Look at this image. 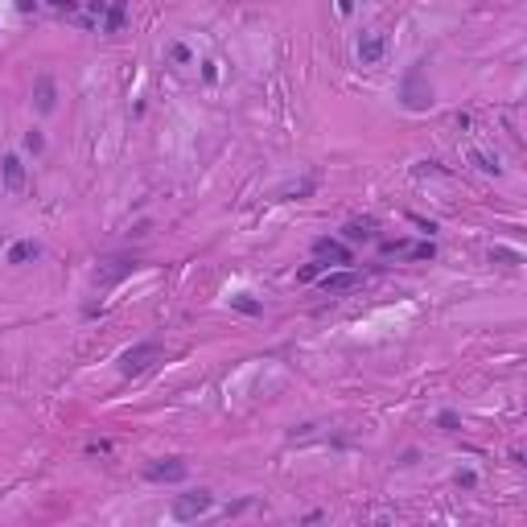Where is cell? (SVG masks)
Returning <instances> with one entry per match:
<instances>
[{
  "label": "cell",
  "mask_w": 527,
  "mask_h": 527,
  "mask_svg": "<svg viewBox=\"0 0 527 527\" xmlns=\"http://www.w3.org/2000/svg\"><path fill=\"white\" fill-rule=\"evenodd\" d=\"M400 95H404V107H408V112H429L432 107V87L425 82V62H416L408 75H404V91H400Z\"/></svg>",
  "instance_id": "6da1fadb"
},
{
  "label": "cell",
  "mask_w": 527,
  "mask_h": 527,
  "mask_svg": "<svg viewBox=\"0 0 527 527\" xmlns=\"http://www.w3.org/2000/svg\"><path fill=\"white\" fill-rule=\"evenodd\" d=\"M156 358H161V342H137L132 351H124V358H119V375H128V379L144 375Z\"/></svg>",
  "instance_id": "7a4b0ae2"
},
{
  "label": "cell",
  "mask_w": 527,
  "mask_h": 527,
  "mask_svg": "<svg viewBox=\"0 0 527 527\" xmlns=\"http://www.w3.org/2000/svg\"><path fill=\"white\" fill-rule=\"evenodd\" d=\"M211 507H215V494L211 490H190V494H177L174 499V519L177 523H190L198 515H206Z\"/></svg>",
  "instance_id": "3957f363"
},
{
  "label": "cell",
  "mask_w": 527,
  "mask_h": 527,
  "mask_svg": "<svg viewBox=\"0 0 527 527\" xmlns=\"http://www.w3.org/2000/svg\"><path fill=\"white\" fill-rule=\"evenodd\" d=\"M186 474H190V466H186V462H177V457L153 462V466L144 469V478H149V482H186Z\"/></svg>",
  "instance_id": "277c9868"
},
{
  "label": "cell",
  "mask_w": 527,
  "mask_h": 527,
  "mask_svg": "<svg viewBox=\"0 0 527 527\" xmlns=\"http://www.w3.org/2000/svg\"><path fill=\"white\" fill-rule=\"evenodd\" d=\"M354 289H363V272H351V268H342V272H326L321 276V293H354Z\"/></svg>",
  "instance_id": "5b68a950"
},
{
  "label": "cell",
  "mask_w": 527,
  "mask_h": 527,
  "mask_svg": "<svg viewBox=\"0 0 527 527\" xmlns=\"http://www.w3.org/2000/svg\"><path fill=\"white\" fill-rule=\"evenodd\" d=\"M383 54H388V38H383V33H367V38H358V62H363V66L383 62Z\"/></svg>",
  "instance_id": "8992f818"
},
{
  "label": "cell",
  "mask_w": 527,
  "mask_h": 527,
  "mask_svg": "<svg viewBox=\"0 0 527 527\" xmlns=\"http://www.w3.org/2000/svg\"><path fill=\"white\" fill-rule=\"evenodd\" d=\"M313 255H317V260H326V264H351V260H354L351 247H346V243H338V239H317V243H313Z\"/></svg>",
  "instance_id": "52a82bcc"
},
{
  "label": "cell",
  "mask_w": 527,
  "mask_h": 527,
  "mask_svg": "<svg viewBox=\"0 0 527 527\" xmlns=\"http://www.w3.org/2000/svg\"><path fill=\"white\" fill-rule=\"evenodd\" d=\"M0 174H4V186H9V190H21V186H25V165H21V156H4V161H0Z\"/></svg>",
  "instance_id": "ba28073f"
},
{
  "label": "cell",
  "mask_w": 527,
  "mask_h": 527,
  "mask_svg": "<svg viewBox=\"0 0 527 527\" xmlns=\"http://www.w3.org/2000/svg\"><path fill=\"white\" fill-rule=\"evenodd\" d=\"M124 17H128V0H112L107 4V17H103V33H119Z\"/></svg>",
  "instance_id": "9c48e42d"
},
{
  "label": "cell",
  "mask_w": 527,
  "mask_h": 527,
  "mask_svg": "<svg viewBox=\"0 0 527 527\" xmlns=\"http://www.w3.org/2000/svg\"><path fill=\"white\" fill-rule=\"evenodd\" d=\"M342 235H346L351 243H367V239L375 235V223H371V218H351V223L342 227Z\"/></svg>",
  "instance_id": "30bf717a"
},
{
  "label": "cell",
  "mask_w": 527,
  "mask_h": 527,
  "mask_svg": "<svg viewBox=\"0 0 527 527\" xmlns=\"http://www.w3.org/2000/svg\"><path fill=\"white\" fill-rule=\"evenodd\" d=\"M38 255H41V247L33 239H21V243L9 247V264H29V260H38Z\"/></svg>",
  "instance_id": "8fae6325"
},
{
  "label": "cell",
  "mask_w": 527,
  "mask_h": 527,
  "mask_svg": "<svg viewBox=\"0 0 527 527\" xmlns=\"http://www.w3.org/2000/svg\"><path fill=\"white\" fill-rule=\"evenodd\" d=\"M54 99H58V95H54V78L41 75L38 78V107H41V112H54Z\"/></svg>",
  "instance_id": "7c38bea8"
},
{
  "label": "cell",
  "mask_w": 527,
  "mask_h": 527,
  "mask_svg": "<svg viewBox=\"0 0 527 527\" xmlns=\"http://www.w3.org/2000/svg\"><path fill=\"white\" fill-rule=\"evenodd\" d=\"M231 309H239V313H247V317H255V313H264V305L260 301H252V297H231Z\"/></svg>",
  "instance_id": "4fadbf2b"
},
{
  "label": "cell",
  "mask_w": 527,
  "mask_h": 527,
  "mask_svg": "<svg viewBox=\"0 0 527 527\" xmlns=\"http://www.w3.org/2000/svg\"><path fill=\"white\" fill-rule=\"evenodd\" d=\"M326 268H330V264H326V260H313V264H305V268H301V272H297V280H301V284H309V280H317V276L326 272Z\"/></svg>",
  "instance_id": "5bb4252c"
},
{
  "label": "cell",
  "mask_w": 527,
  "mask_h": 527,
  "mask_svg": "<svg viewBox=\"0 0 527 527\" xmlns=\"http://www.w3.org/2000/svg\"><path fill=\"white\" fill-rule=\"evenodd\" d=\"M404 252H408L412 260H432V255H437V247H432V243H416V247H404Z\"/></svg>",
  "instance_id": "9a60e30c"
},
{
  "label": "cell",
  "mask_w": 527,
  "mask_h": 527,
  "mask_svg": "<svg viewBox=\"0 0 527 527\" xmlns=\"http://www.w3.org/2000/svg\"><path fill=\"white\" fill-rule=\"evenodd\" d=\"M437 425H441L445 432H457V429H462V420H457V412H441V416H437Z\"/></svg>",
  "instance_id": "2e32d148"
},
{
  "label": "cell",
  "mask_w": 527,
  "mask_h": 527,
  "mask_svg": "<svg viewBox=\"0 0 527 527\" xmlns=\"http://www.w3.org/2000/svg\"><path fill=\"white\" fill-rule=\"evenodd\" d=\"M25 149H29V153H41V149H46V137H41L38 128H33V132H25Z\"/></svg>",
  "instance_id": "e0dca14e"
},
{
  "label": "cell",
  "mask_w": 527,
  "mask_h": 527,
  "mask_svg": "<svg viewBox=\"0 0 527 527\" xmlns=\"http://www.w3.org/2000/svg\"><path fill=\"white\" fill-rule=\"evenodd\" d=\"M457 486L474 490V486H478V474H474V469H457Z\"/></svg>",
  "instance_id": "ac0fdd59"
},
{
  "label": "cell",
  "mask_w": 527,
  "mask_h": 527,
  "mask_svg": "<svg viewBox=\"0 0 527 527\" xmlns=\"http://www.w3.org/2000/svg\"><path fill=\"white\" fill-rule=\"evenodd\" d=\"M474 161H478V169H486V174H499V161H490V156L474 153Z\"/></svg>",
  "instance_id": "d6986e66"
},
{
  "label": "cell",
  "mask_w": 527,
  "mask_h": 527,
  "mask_svg": "<svg viewBox=\"0 0 527 527\" xmlns=\"http://www.w3.org/2000/svg\"><path fill=\"white\" fill-rule=\"evenodd\" d=\"M202 78H206V82H215V78H218V66H215V62H202Z\"/></svg>",
  "instance_id": "ffe728a7"
},
{
  "label": "cell",
  "mask_w": 527,
  "mask_h": 527,
  "mask_svg": "<svg viewBox=\"0 0 527 527\" xmlns=\"http://www.w3.org/2000/svg\"><path fill=\"white\" fill-rule=\"evenodd\" d=\"M174 58H177V62H194V54H190L186 46H174Z\"/></svg>",
  "instance_id": "44dd1931"
},
{
  "label": "cell",
  "mask_w": 527,
  "mask_h": 527,
  "mask_svg": "<svg viewBox=\"0 0 527 527\" xmlns=\"http://www.w3.org/2000/svg\"><path fill=\"white\" fill-rule=\"evenodd\" d=\"M252 507V503H247V499H239V503H231V507H227V515H239V511H247Z\"/></svg>",
  "instance_id": "7402d4cb"
},
{
  "label": "cell",
  "mask_w": 527,
  "mask_h": 527,
  "mask_svg": "<svg viewBox=\"0 0 527 527\" xmlns=\"http://www.w3.org/2000/svg\"><path fill=\"white\" fill-rule=\"evenodd\" d=\"M338 13H342V17H351V13H354V0H338Z\"/></svg>",
  "instance_id": "603a6c76"
}]
</instances>
